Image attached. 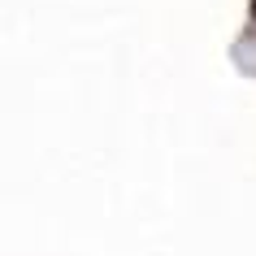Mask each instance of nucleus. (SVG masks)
Segmentation results:
<instances>
[{"instance_id": "nucleus-1", "label": "nucleus", "mask_w": 256, "mask_h": 256, "mask_svg": "<svg viewBox=\"0 0 256 256\" xmlns=\"http://www.w3.org/2000/svg\"><path fill=\"white\" fill-rule=\"evenodd\" d=\"M252 14H256V0H252Z\"/></svg>"}]
</instances>
